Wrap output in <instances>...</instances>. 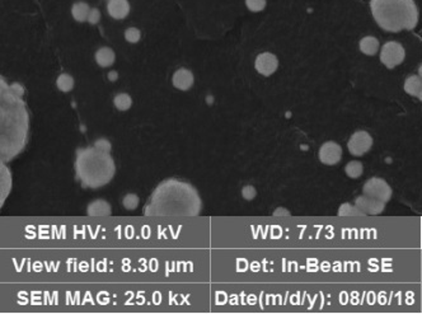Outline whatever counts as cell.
Here are the masks:
<instances>
[{
  "label": "cell",
  "instance_id": "1",
  "mask_svg": "<svg viewBox=\"0 0 422 314\" xmlns=\"http://www.w3.org/2000/svg\"><path fill=\"white\" fill-rule=\"evenodd\" d=\"M144 210L149 216H196L201 211V199L190 183L168 180L154 191Z\"/></svg>",
  "mask_w": 422,
  "mask_h": 314
},
{
  "label": "cell",
  "instance_id": "2",
  "mask_svg": "<svg viewBox=\"0 0 422 314\" xmlns=\"http://www.w3.org/2000/svg\"><path fill=\"white\" fill-rule=\"evenodd\" d=\"M76 174L84 187L98 188L107 185L116 172L115 162L109 152L97 146L79 149L75 162Z\"/></svg>",
  "mask_w": 422,
  "mask_h": 314
},
{
  "label": "cell",
  "instance_id": "3",
  "mask_svg": "<svg viewBox=\"0 0 422 314\" xmlns=\"http://www.w3.org/2000/svg\"><path fill=\"white\" fill-rule=\"evenodd\" d=\"M22 97L17 95L10 88L1 92V150L8 148L10 139L14 140V152L22 150L27 136V112Z\"/></svg>",
  "mask_w": 422,
  "mask_h": 314
},
{
  "label": "cell",
  "instance_id": "4",
  "mask_svg": "<svg viewBox=\"0 0 422 314\" xmlns=\"http://www.w3.org/2000/svg\"><path fill=\"white\" fill-rule=\"evenodd\" d=\"M370 9L384 31L414 29L419 22V9L414 0H372Z\"/></svg>",
  "mask_w": 422,
  "mask_h": 314
},
{
  "label": "cell",
  "instance_id": "5",
  "mask_svg": "<svg viewBox=\"0 0 422 314\" xmlns=\"http://www.w3.org/2000/svg\"><path fill=\"white\" fill-rule=\"evenodd\" d=\"M406 52L405 48L401 43L396 42V41H391L387 42L386 45L382 47L381 52V61L382 64L386 65L388 69H393L397 65L402 64L405 60Z\"/></svg>",
  "mask_w": 422,
  "mask_h": 314
},
{
  "label": "cell",
  "instance_id": "6",
  "mask_svg": "<svg viewBox=\"0 0 422 314\" xmlns=\"http://www.w3.org/2000/svg\"><path fill=\"white\" fill-rule=\"evenodd\" d=\"M363 191L364 195L374 197L377 200H382L384 202L389 201L392 197L391 186L382 178H372V180L367 181V183L364 185Z\"/></svg>",
  "mask_w": 422,
  "mask_h": 314
},
{
  "label": "cell",
  "instance_id": "7",
  "mask_svg": "<svg viewBox=\"0 0 422 314\" xmlns=\"http://www.w3.org/2000/svg\"><path fill=\"white\" fill-rule=\"evenodd\" d=\"M349 152L355 157H361L367 154L373 146V139L369 132L367 131H356L351 135L349 144Z\"/></svg>",
  "mask_w": 422,
  "mask_h": 314
},
{
  "label": "cell",
  "instance_id": "8",
  "mask_svg": "<svg viewBox=\"0 0 422 314\" xmlns=\"http://www.w3.org/2000/svg\"><path fill=\"white\" fill-rule=\"evenodd\" d=\"M342 149L335 141H327L319 149V159L326 166H335L341 160Z\"/></svg>",
  "mask_w": 422,
  "mask_h": 314
},
{
  "label": "cell",
  "instance_id": "9",
  "mask_svg": "<svg viewBox=\"0 0 422 314\" xmlns=\"http://www.w3.org/2000/svg\"><path fill=\"white\" fill-rule=\"evenodd\" d=\"M256 70L263 76H270L277 70L279 67V60L271 52H262L256 57L255 61Z\"/></svg>",
  "mask_w": 422,
  "mask_h": 314
},
{
  "label": "cell",
  "instance_id": "10",
  "mask_svg": "<svg viewBox=\"0 0 422 314\" xmlns=\"http://www.w3.org/2000/svg\"><path fill=\"white\" fill-rule=\"evenodd\" d=\"M355 205L365 215H379L386 209V202L374 199V197L367 196V195L359 196L355 200Z\"/></svg>",
  "mask_w": 422,
  "mask_h": 314
},
{
  "label": "cell",
  "instance_id": "11",
  "mask_svg": "<svg viewBox=\"0 0 422 314\" xmlns=\"http://www.w3.org/2000/svg\"><path fill=\"white\" fill-rule=\"evenodd\" d=\"M107 11L113 19H123L130 13V3L127 0H108Z\"/></svg>",
  "mask_w": 422,
  "mask_h": 314
},
{
  "label": "cell",
  "instance_id": "12",
  "mask_svg": "<svg viewBox=\"0 0 422 314\" xmlns=\"http://www.w3.org/2000/svg\"><path fill=\"white\" fill-rule=\"evenodd\" d=\"M193 81H195V78H193L192 71L188 70V69H178L176 73L173 74V78H172V83H173L174 87L179 90H188L191 89V87L193 85Z\"/></svg>",
  "mask_w": 422,
  "mask_h": 314
},
{
  "label": "cell",
  "instance_id": "13",
  "mask_svg": "<svg viewBox=\"0 0 422 314\" xmlns=\"http://www.w3.org/2000/svg\"><path fill=\"white\" fill-rule=\"evenodd\" d=\"M87 214L89 216H107L111 215V205L104 200H95L90 202L87 208Z\"/></svg>",
  "mask_w": 422,
  "mask_h": 314
},
{
  "label": "cell",
  "instance_id": "14",
  "mask_svg": "<svg viewBox=\"0 0 422 314\" xmlns=\"http://www.w3.org/2000/svg\"><path fill=\"white\" fill-rule=\"evenodd\" d=\"M116 55L109 47H101L95 52V61L101 67H109L113 65Z\"/></svg>",
  "mask_w": 422,
  "mask_h": 314
},
{
  "label": "cell",
  "instance_id": "15",
  "mask_svg": "<svg viewBox=\"0 0 422 314\" xmlns=\"http://www.w3.org/2000/svg\"><path fill=\"white\" fill-rule=\"evenodd\" d=\"M379 50V41L373 36L364 37L360 41V51L368 56H374Z\"/></svg>",
  "mask_w": 422,
  "mask_h": 314
},
{
  "label": "cell",
  "instance_id": "16",
  "mask_svg": "<svg viewBox=\"0 0 422 314\" xmlns=\"http://www.w3.org/2000/svg\"><path fill=\"white\" fill-rule=\"evenodd\" d=\"M90 9L92 8H89V5H88L87 3L79 1V3H75L71 6V15H73V18L76 22H87Z\"/></svg>",
  "mask_w": 422,
  "mask_h": 314
},
{
  "label": "cell",
  "instance_id": "17",
  "mask_svg": "<svg viewBox=\"0 0 422 314\" xmlns=\"http://www.w3.org/2000/svg\"><path fill=\"white\" fill-rule=\"evenodd\" d=\"M422 89V78L420 75H412L406 79L405 81V90L410 95L417 97L420 90Z\"/></svg>",
  "mask_w": 422,
  "mask_h": 314
},
{
  "label": "cell",
  "instance_id": "18",
  "mask_svg": "<svg viewBox=\"0 0 422 314\" xmlns=\"http://www.w3.org/2000/svg\"><path fill=\"white\" fill-rule=\"evenodd\" d=\"M56 87L64 93L70 92L74 88V78L70 74H60L59 78L56 79Z\"/></svg>",
  "mask_w": 422,
  "mask_h": 314
},
{
  "label": "cell",
  "instance_id": "19",
  "mask_svg": "<svg viewBox=\"0 0 422 314\" xmlns=\"http://www.w3.org/2000/svg\"><path fill=\"white\" fill-rule=\"evenodd\" d=\"M113 103H115V107L117 110L127 111L131 107L132 99L127 93H120L113 98Z\"/></svg>",
  "mask_w": 422,
  "mask_h": 314
},
{
  "label": "cell",
  "instance_id": "20",
  "mask_svg": "<svg viewBox=\"0 0 422 314\" xmlns=\"http://www.w3.org/2000/svg\"><path fill=\"white\" fill-rule=\"evenodd\" d=\"M345 172H346V174L350 178H359L364 172L363 164H361L360 162H358V160L349 162L346 164V167H345Z\"/></svg>",
  "mask_w": 422,
  "mask_h": 314
},
{
  "label": "cell",
  "instance_id": "21",
  "mask_svg": "<svg viewBox=\"0 0 422 314\" xmlns=\"http://www.w3.org/2000/svg\"><path fill=\"white\" fill-rule=\"evenodd\" d=\"M340 216H363L365 214L356 206V205L351 204H344L340 206L339 209Z\"/></svg>",
  "mask_w": 422,
  "mask_h": 314
},
{
  "label": "cell",
  "instance_id": "22",
  "mask_svg": "<svg viewBox=\"0 0 422 314\" xmlns=\"http://www.w3.org/2000/svg\"><path fill=\"white\" fill-rule=\"evenodd\" d=\"M123 208L127 210H135L139 205V197L135 194H127L122 200Z\"/></svg>",
  "mask_w": 422,
  "mask_h": 314
},
{
  "label": "cell",
  "instance_id": "23",
  "mask_svg": "<svg viewBox=\"0 0 422 314\" xmlns=\"http://www.w3.org/2000/svg\"><path fill=\"white\" fill-rule=\"evenodd\" d=\"M140 38H141V32L140 29L135 28V27H130L125 31V39L130 43H136L139 42Z\"/></svg>",
  "mask_w": 422,
  "mask_h": 314
},
{
  "label": "cell",
  "instance_id": "24",
  "mask_svg": "<svg viewBox=\"0 0 422 314\" xmlns=\"http://www.w3.org/2000/svg\"><path fill=\"white\" fill-rule=\"evenodd\" d=\"M246 5L251 11L257 13L266 8V0H246Z\"/></svg>",
  "mask_w": 422,
  "mask_h": 314
},
{
  "label": "cell",
  "instance_id": "25",
  "mask_svg": "<svg viewBox=\"0 0 422 314\" xmlns=\"http://www.w3.org/2000/svg\"><path fill=\"white\" fill-rule=\"evenodd\" d=\"M242 195H243L244 199L251 201V200H253L256 197L257 191H256V188L253 187V186H246V187H243V190H242Z\"/></svg>",
  "mask_w": 422,
  "mask_h": 314
},
{
  "label": "cell",
  "instance_id": "26",
  "mask_svg": "<svg viewBox=\"0 0 422 314\" xmlns=\"http://www.w3.org/2000/svg\"><path fill=\"white\" fill-rule=\"evenodd\" d=\"M101 20V11L98 10L97 8H92L89 11V15H88V23L90 24H97L98 22Z\"/></svg>",
  "mask_w": 422,
  "mask_h": 314
},
{
  "label": "cell",
  "instance_id": "27",
  "mask_svg": "<svg viewBox=\"0 0 422 314\" xmlns=\"http://www.w3.org/2000/svg\"><path fill=\"white\" fill-rule=\"evenodd\" d=\"M94 146H97V148H99V149H103V150H107V152L111 150V143L107 141L106 139H99L98 141H95Z\"/></svg>",
  "mask_w": 422,
  "mask_h": 314
},
{
  "label": "cell",
  "instance_id": "28",
  "mask_svg": "<svg viewBox=\"0 0 422 314\" xmlns=\"http://www.w3.org/2000/svg\"><path fill=\"white\" fill-rule=\"evenodd\" d=\"M10 89L13 90L14 93L17 95H19V97H22L23 94H24V89H23V87L20 84H18V83H15V84H13L10 87Z\"/></svg>",
  "mask_w": 422,
  "mask_h": 314
},
{
  "label": "cell",
  "instance_id": "29",
  "mask_svg": "<svg viewBox=\"0 0 422 314\" xmlns=\"http://www.w3.org/2000/svg\"><path fill=\"white\" fill-rule=\"evenodd\" d=\"M108 79L109 81H116L118 79V73L115 70H112L108 73Z\"/></svg>",
  "mask_w": 422,
  "mask_h": 314
},
{
  "label": "cell",
  "instance_id": "30",
  "mask_svg": "<svg viewBox=\"0 0 422 314\" xmlns=\"http://www.w3.org/2000/svg\"><path fill=\"white\" fill-rule=\"evenodd\" d=\"M274 215H275V216H279V215H290V213H289V211H286L285 209L279 208V209H277L276 211H275Z\"/></svg>",
  "mask_w": 422,
  "mask_h": 314
},
{
  "label": "cell",
  "instance_id": "31",
  "mask_svg": "<svg viewBox=\"0 0 422 314\" xmlns=\"http://www.w3.org/2000/svg\"><path fill=\"white\" fill-rule=\"evenodd\" d=\"M417 98H419V99H420V101H421V102H422V89H421V90H420L419 95H417Z\"/></svg>",
  "mask_w": 422,
  "mask_h": 314
},
{
  "label": "cell",
  "instance_id": "32",
  "mask_svg": "<svg viewBox=\"0 0 422 314\" xmlns=\"http://www.w3.org/2000/svg\"><path fill=\"white\" fill-rule=\"evenodd\" d=\"M419 75L421 76V78H422V65H421V66L419 67Z\"/></svg>",
  "mask_w": 422,
  "mask_h": 314
}]
</instances>
